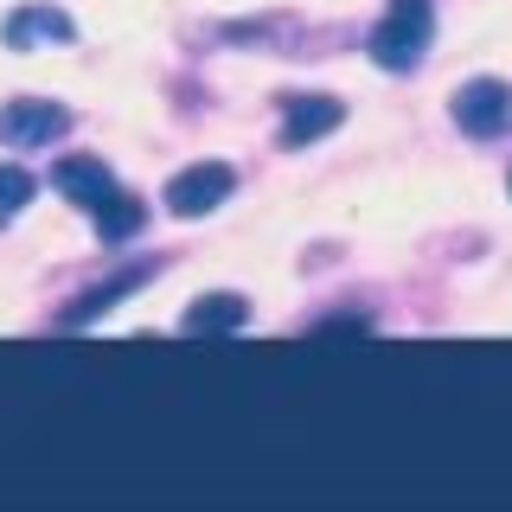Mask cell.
<instances>
[{"mask_svg": "<svg viewBox=\"0 0 512 512\" xmlns=\"http://www.w3.org/2000/svg\"><path fill=\"white\" fill-rule=\"evenodd\" d=\"M52 186L64 192L71 205H103L109 192H116V173L103 167V160H90V154H71V160H58V173H52Z\"/></svg>", "mask_w": 512, "mask_h": 512, "instance_id": "obj_5", "label": "cell"}, {"mask_svg": "<svg viewBox=\"0 0 512 512\" xmlns=\"http://www.w3.org/2000/svg\"><path fill=\"white\" fill-rule=\"evenodd\" d=\"M340 116L346 109L333 103V96H295V103H288V122H282V141L288 148H308V141L327 135V128H340Z\"/></svg>", "mask_w": 512, "mask_h": 512, "instance_id": "obj_6", "label": "cell"}, {"mask_svg": "<svg viewBox=\"0 0 512 512\" xmlns=\"http://www.w3.org/2000/svg\"><path fill=\"white\" fill-rule=\"evenodd\" d=\"M64 128H71L64 103H7L0 109V141H7V148H45Z\"/></svg>", "mask_w": 512, "mask_h": 512, "instance_id": "obj_3", "label": "cell"}, {"mask_svg": "<svg viewBox=\"0 0 512 512\" xmlns=\"http://www.w3.org/2000/svg\"><path fill=\"white\" fill-rule=\"evenodd\" d=\"M141 199H128V192H109L103 205H96V231H103V244H122V237L141 231Z\"/></svg>", "mask_w": 512, "mask_h": 512, "instance_id": "obj_9", "label": "cell"}, {"mask_svg": "<svg viewBox=\"0 0 512 512\" xmlns=\"http://www.w3.org/2000/svg\"><path fill=\"white\" fill-rule=\"evenodd\" d=\"M244 320H250L244 295H205V301H192L180 314V327L186 333H231V327H244Z\"/></svg>", "mask_w": 512, "mask_h": 512, "instance_id": "obj_8", "label": "cell"}, {"mask_svg": "<svg viewBox=\"0 0 512 512\" xmlns=\"http://www.w3.org/2000/svg\"><path fill=\"white\" fill-rule=\"evenodd\" d=\"M64 45L71 39V20H64V13H52V7H26V13H13L7 20V45L13 52H32V45Z\"/></svg>", "mask_w": 512, "mask_h": 512, "instance_id": "obj_7", "label": "cell"}, {"mask_svg": "<svg viewBox=\"0 0 512 512\" xmlns=\"http://www.w3.org/2000/svg\"><path fill=\"white\" fill-rule=\"evenodd\" d=\"M135 282H141V269H135V276H116V282H103V288H96V295H84V301H77L71 314H64V327H84V320H96V314L109 308V301H122V295H128V288H135Z\"/></svg>", "mask_w": 512, "mask_h": 512, "instance_id": "obj_10", "label": "cell"}, {"mask_svg": "<svg viewBox=\"0 0 512 512\" xmlns=\"http://www.w3.org/2000/svg\"><path fill=\"white\" fill-rule=\"evenodd\" d=\"M231 186H237V173L224 167V160H199V167H186V173H173V180H167V205L180 218H205L212 205L231 199Z\"/></svg>", "mask_w": 512, "mask_h": 512, "instance_id": "obj_2", "label": "cell"}, {"mask_svg": "<svg viewBox=\"0 0 512 512\" xmlns=\"http://www.w3.org/2000/svg\"><path fill=\"white\" fill-rule=\"evenodd\" d=\"M506 116H512V96H506L500 77H474V84L455 90V122L468 135H500Z\"/></svg>", "mask_w": 512, "mask_h": 512, "instance_id": "obj_4", "label": "cell"}, {"mask_svg": "<svg viewBox=\"0 0 512 512\" xmlns=\"http://www.w3.org/2000/svg\"><path fill=\"white\" fill-rule=\"evenodd\" d=\"M429 45V0H391L384 26L372 32V58L384 71H410Z\"/></svg>", "mask_w": 512, "mask_h": 512, "instance_id": "obj_1", "label": "cell"}, {"mask_svg": "<svg viewBox=\"0 0 512 512\" xmlns=\"http://www.w3.org/2000/svg\"><path fill=\"white\" fill-rule=\"evenodd\" d=\"M26 205H32V173L26 167H0V224L20 218Z\"/></svg>", "mask_w": 512, "mask_h": 512, "instance_id": "obj_11", "label": "cell"}]
</instances>
